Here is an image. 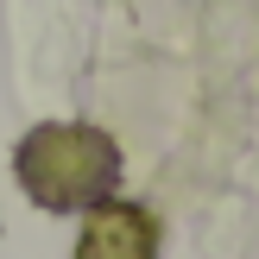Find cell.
<instances>
[{
  "label": "cell",
  "instance_id": "6da1fadb",
  "mask_svg": "<svg viewBox=\"0 0 259 259\" xmlns=\"http://www.w3.org/2000/svg\"><path fill=\"white\" fill-rule=\"evenodd\" d=\"M13 171H19V190L38 209H51V215L95 209V202L114 196V184H120V146H114L101 126L45 120V126H32V133L19 139Z\"/></svg>",
  "mask_w": 259,
  "mask_h": 259
},
{
  "label": "cell",
  "instance_id": "7a4b0ae2",
  "mask_svg": "<svg viewBox=\"0 0 259 259\" xmlns=\"http://www.w3.org/2000/svg\"><path fill=\"white\" fill-rule=\"evenodd\" d=\"M76 259H158V222L139 202L101 196L76 234Z\"/></svg>",
  "mask_w": 259,
  "mask_h": 259
}]
</instances>
